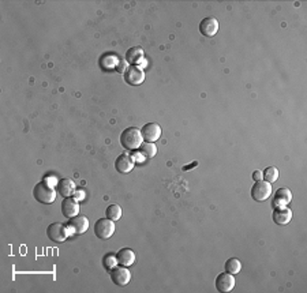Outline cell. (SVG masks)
I'll list each match as a JSON object with an SVG mask.
<instances>
[{
  "label": "cell",
  "instance_id": "cell-1",
  "mask_svg": "<svg viewBox=\"0 0 307 293\" xmlns=\"http://www.w3.org/2000/svg\"><path fill=\"white\" fill-rule=\"evenodd\" d=\"M33 195L37 202L44 203V205H51L56 199V190L52 187L49 180L44 179V181L36 184L33 190Z\"/></svg>",
  "mask_w": 307,
  "mask_h": 293
},
{
  "label": "cell",
  "instance_id": "cell-2",
  "mask_svg": "<svg viewBox=\"0 0 307 293\" xmlns=\"http://www.w3.org/2000/svg\"><path fill=\"white\" fill-rule=\"evenodd\" d=\"M143 136L142 132L139 128L136 127H129L126 128L122 135H120V143L125 149H129V150H135V149H139V146L142 145Z\"/></svg>",
  "mask_w": 307,
  "mask_h": 293
},
{
  "label": "cell",
  "instance_id": "cell-3",
  "mask_svg": "<svg viewBox=\"0 0 307 293\" xmlns=\"http://www.w3.org/2000/svg\"><path fill=\"white\" fill-rule=\"evenodd\" d=\"M46 235H48V237L51 239L52 242L62 243L71 235V232L68 229V226L63 225L60 222H53V224L48 226Z\"/></svg>",
  "mask_w": 307,
  "mask_h": 293
},
{
  "label": "cell",
  "instance_id": "cell-4",
  "mask_svg": "<svg viewBox=\"0 0 307 293\" xmlns=\"http://www.w3.org/2000/svg\"><path fill=\"white\" fill-rule=\"evenodd\" d=\"M272 194V184L265 180L256 181V184L251 188V197L256 202H263Z\"/></svg>",
  "mask_w": 307,
  "mask_h": 293
},
{
  "label": "cell",
  "instance_id": "cell-5",
  "mask_svg": "<svg viewBox=\"0 0 307 293\" xmlns=\"http://www.w3.org/2000/svg\"><path fill=\"white\" fill-rule=\"evenodd\" d=\"M94 233L98 239H109L115 233V221L109 218H101L96 222L94 225Z\"/></svg>",
  "mask_w": 307,
  "mask_h": 293
},
{
  "label": "cell",
  "instance_id": "cell-6",
  "mask_svg": "<svg viewBox=\"0 0 307 293\" xmlns=\"http://www.w3.org/2000/svg\"><path fill=\"white\" fill-rule=\"evenodd\" d=\"M125 81L131 86H138L145 81V71L139 66H130L126 70Z\"/></svg>",
  "mask_w": 307,
  "mask_h": 293
},
{
  "label": "cell",
  "instance_id": "cell-7",
  "mask_svg": "<svg viewBox=\"0 0 307 293\" xmlns=\"http://www.w3.org/2000/svg\"><path fill=\"white\" fill-rule=\"evenodd\" d=\"M111 280L114 282L115 285L118 287H125L127 285L131 280V273L130 270L126 267V266H122V267H114L111 270Z\"/></svg>",
  "mask_w": 307,
  "mask_h": 293
},
{
  "label": "cell",
  "instance_id": "cell-8",
  "mask_svg": "<svg viewBox=\"0 0 307 293\" xmlns=\"http://www.w3.org/2000/svg\"><path fill=\"white\" fill-rule=\"evenodd\" d=\"M68 229L71 233H75V235H82L88 231L89 228V220L85 215H75L73 218H70V222H68Z\"/></svg>",
  "mask_w": 307,
  "mask_h": 293
},
{
  "label": "cell",
  "instance_id": "cell-9",
  "mask_svg": "<svg viewBox=\"0 0 307 293\" xmlns=\"http://www.w3.org/2000/svg\"><path fill=\"white\" fill-rule=\"evenodd\" d=\"M219 28H220V23L213 17L204 18L199 23V32L204 34L205 37H213L219 32Z\"/></svg>",
  "mask_w": 307,
  "mask_h": 293
},
{
  "label": "cell",
  "instance_id": "cell-10",
  "mask_svg": "<svg viewBox=\"0 0 307 293\" xmlns=\"http://www.w3.org/2000/svg\"><path fill=\"white\" fill-rule=\"evenodd\" d=\"M141 132H142L143 141L154 143L161 136V127L157 123H148L143 126Z\"/></svg>",
  "mask_w": 307,
  "mask_h": 293
},
{
  "label": "cell",
  "instance_id": "cell-11",
  "mask_svg": "<svg viewBox=\"0 0 307 293\" xmlns=\"http://www.w3.org/2000/svg\"><path fill=\"white\" fill-rule=\"evenodd\" d=\"M235 288V277L229 273H222L216 278V289L219 292H231Z\"/></svg>",
  "mask_w": 307,
  "mask_h": 293
},
{
  "label": "cell",
  "instance_id": "cell-12",
  "mask_svg": "<svg viewBox=\"0 0 307 293\" xmlns=\"http://www.w3.org/2000/svg\"><path fill=\"white\" fill-rule=\"evenodd\" d=\"M62 213L67 218H73L75 215H78V213H80V203H78V201L71 197L64 198V201L62 203Z\"/></svg>",
  "mask_w": 307,
  "mask_h": 293
},
{
  "label": "cell",
  "instance_id": "cell-13",
  "mask_svg": "<svg viewBox=\"0 0 307 293\" xmlns=\"http://www.w3.org/2000/svg\"><path fill=\"white\" fill-rule=\"evenodd\" d=\"M134 158L129 154H122L115 161V169L119 173H129L134 169Z\"/></svg>",
  "mask_w": 307,
  "mask_h": 293
},
{
  "label": "cell",
  "instance_id": "cell-14",
  "mask_svg": "<svg viewBox=\"0 0 307 293\" xmlns=\"http://www.w3.org/2000/svg\"><path fill=\"white\" fill-rule=\"evenodd\" d=\"M291 220H292V211L287 206L274 209V211H273V221L277 225H287V224H290Z\"/></svg>",
  "mask_w": 307,
  "mask_h": 293
},
{
  "label": "cell",
  "instance_id": "cell-15",
  "mask_svg": "<svg viewBox=\"0 0 307 293\" xmlns=\"http://www.w3.org/2000/svg\"><path fill=\"white\" fill-rule=\"evenodd\" d=\"M292 199V194L288 188H279L273 198V208H284Z\"/></svg>",
  "mask_w": 307,
  "mask_h": 293
},
{
  "label": "cell",
  "instance_id": "cell-16",
  "mask_svg": "<svg viewBox=\"0 0 307 293\" xmlns=\"http://www.w3.org/2000/svg\"><path fill=\"white\" fill-rule=\"evenodd\" d=\"M116 259L120 266H131L135 262V252L130 248H122L116 254Z\"/></svg>",
  "mask_w": 307,
  "mask_h": 293
},
{
  "label": "cell",
  "instance_id": "cell-17",
  "mask_svg": "<svg viewBox=\"0 0 307 293\" xmlns=\"http://www.w3.org/2000/svg\"><path fill=\"white\" fill-rule=\"evenodd\" d=\"M143 59H145V53L141 48H130L127 53H126V60L130 63L131 66H138L139 63L143 62Z\"/></svg>",
  "mask_w": 307,
  "mask_h": 293
},
{
  "label": "cell",
  "instance_id": "cell-18",
  "mask_svg": "<svg viewBox=\"0 0 307 293\" xmlns=\"http://www.w3.org/2000/svg\"><path fill=\"white\" fill-rule=\"evenodd\" d=\"M57 191L64 198L71 197L75 192L74 181L68 180V179H62V180L57 183Z\"/></svg>",
  "mask_w": 307,
  "mask_h": 293
},
{
  "label": "cell",
  "instance_id": "cell-19",
  "mask_svg": "<svg viewBox=\"0 0 307 293\" xmlns=\"http://www.w3.org/2000/svg\"><path fill=\"white\" fill-rule=\"evenodd\" d=\"M262 177L267 183H274L279 179V169L276 167H267L266 169H263L262 172Z\"/></svg>",
  "mask_w": 307,
  "mask_h": 293
},
{
  "label": "cell",
  "instance_id": "cell-20",
  "mask_svg": "<svg viewBox=\"0 0 307 293\" xmlns=\"http://www.w3.org/2000/svg\"><path fill=\"white\" fill-rule=\"evenodd\" d=\"M139 153L142 154L143 157L146 158H152L156 156V153H157V147L154 143H150V142H146V143H143L139 146Z\"/></svg>",
  "mask_w": 307,
  "mask_h": 293
},
{
  "label": "cell",
  "instance_id": "cell-21",
  "mask_svg": "<svg viewBox=\"0 0 307 293\" xmlns=\"http://www.w3.org/2000/svg\"><path fill=\"white\" fill-rule=\"evenodd\" d=\"M240 269H242V263L236 258H229L225 262V271L229 273V274H238Z\"/></svg>",
  "mask_w": 307,
  "mask_h": 293
},
{
  "label": "cell",
  "instance_id": "cell-22",
  "mask_svg": "<svg viewBox=\"0 0 307 293\" xmlns=\"http://www.w3.org/2000/svg\"><path fill=\"white\" fill-rule=\"evenodd\" d=\"M122 208H120L119 205H111L107 208V211H105V214H107V218L112 221H118L120 220V217H122Z\"/></svg>",
  "mask_w": 307,
  "mask_h": 293
},
{
  "label": "cell",
  "instance_id": "cell-23",
  "mask_svg": "<svg viewBox=\"0 0 307 293\" xmlns=\"http://www.w3.org/2000/svg\"><path fill=\"white\" fill-rule=\"evenodd\" d=\"M116 262H118V259H116V255H112V254H107L105 256H104V260H102L104 267H105V269H108V270L114 269L115 265H116Z\"/></svg>",
  "mask_w": 307,
  "mask_h": 293
},
{
  "label": "cell",
  "instance_id": "cell-24",
  "mask_svg": "<svg viewBox=\"0 0 307 293\" xmlns=\"http://www.w3.org/2000/svg\"><path fill=\"white\" fill-rule=\"evenodd\" d=\"M253 180H256V181L262 180V172L261 170H256V172L253 173Z\"/></svg>",
  "mask_w": 307,
  "mask_h": 293
}]
</instances>
